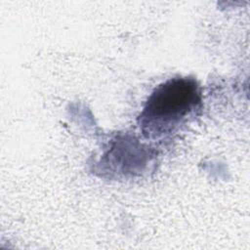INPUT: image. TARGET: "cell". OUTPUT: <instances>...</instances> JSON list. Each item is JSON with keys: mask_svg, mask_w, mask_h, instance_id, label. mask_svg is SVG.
<instances>
[{"mask_svg": "<svg viewBox=\"0 0 250 250\" xmlns=\"http://www.w3.org/2000/svg\"><path fill=\"white\" fill-rule=\"evenodd\" d=\"M202 107L201 89L193 77H174L158 85L138 116L146 139L157 140L175 133Z\"/></svg>", "mask_w": 250, "mask_h": 250, "instance_id": "1", "label": "cell"}]
</instances>
